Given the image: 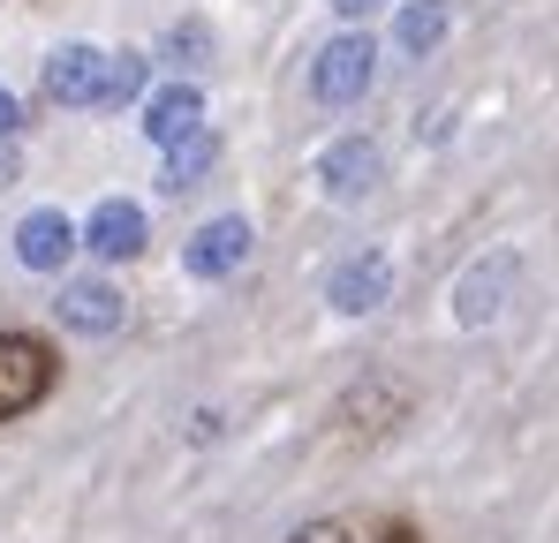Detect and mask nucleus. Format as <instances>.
<instances>
[{"instance_id":"obj_1","label":"nucleus","mask_w":559,"mask_h":543,"mask_svg":"<svg viewBox=\"0 0 559 543\" xmlns=\"http://www.w3.org/2000/svg\"><path fill=\"white\" fill-rule=\"evenodd\" d=\"M53 385H61V355H53V340H38V333H0V423L46 408Z\"/></svg>"},{"instance_id":"obj_2","label":"nucleus","mask_w":559,"mask_h":543,"mask_svg":"<svg viewBox=\"0 0 559 543\" xmlns=\"http://www.w3.org/2000/svg\"><path fill=\"white\" fill-rule=\"evenodd\" d=\"M378 76V46L364 31H341L333 46H318V61H310V90L325 98V106H356Z\"/></svg>"},{"instance_id":"obj_3","label":"nucleus","mask_w":559,"mask_h":543,"mask_svg":"<svg viewBox=\"0 0 559 543\" xmlns=\"http://www.w3.org/2000/svg\"><path fill=\"white\" fill-rule=\"evenodd\" d=\"M250 219L242 212H219V219H204L197 234L182 242V272L189 279H235V272L250 265Z\"/></svg>"},{"instance_id":"obj_4","label":"nucleus","mask_w":559,"mask_h":543,"mask_svg":"<svg viewBox=\"0 0 559 543\" xmlns=\"http://www.w3.org/2000/svg\"><path fill=\"white\" fill-rule=\"evenodd\" d=\"M76 250H84V227H76L69 212H53V204H46V212H31V219L15 227V257H23L31 272H69Z\"/></svg>"},{"instance_id":"obj_5","label":"nucleus","mask_w":559,"mask_h":543,"mask_svg":"<svg viewBox=\"0 0 559 543\" xmlns=\"http://www.w3.org/2000/svg\"><path fill=\"white\" fill-rule=\"evenodd\" d=\"M385 294H393V265H385L378 250L333 265V279H325V302H333L341 317H371V310H385Z\"/></svg>"},{"instance_id":"obj_6","label":"nucleus","mask_w":559,"mask_h":543,"mask_svg":"<svg viewBox=\"0 0 559 543\" xmlns=\"http://www.w3.org/2000/svg\"><path fill=\"white\" fill-rule=\"evenodd\" d=\"M144 204H129V196H106L92 219H84V250L92 257H106V265H129L136 250H144Z\"/></svg>"},{"instance_id":"obj_7","label":"nucleus","mask_w":559,"mask_h":543,"mask_svg":"<svg viewBox=\"0 0 559 543\" xmlns=\"http://www.w3.org/2000/svg\"><path fill=\"white\" fill-rule=\"evenodd\" d=\"M378 174H385V159H378V144H364V136H341V144L318 159V181H325V196H333V204L371 196Z\"/></svg>"},{"instance_id":"obj_8","label":"nucleus","mask_w":559,"mask_h":543,"mask_svg":"<svg viewBox=\"0 0 559 543\" xmlns=\"http://www.w3.org/2000/svg\"><path fill=\"white\" fill-rule=\"evenodd\" d=\"M98 84H106V53L98 46H53L46 53V90L61 106H98Z\"/></svg>"},{"instance_id":"obj_9","label":"nucleus","mask_w":559,"mask_h":543,"mask_svg":"<svg viewBox=\"0 0 559 543\" xmlns=\"http://www.w3.org/2000/svg\"><path fill=\"white\" fill-rule=\"evenodd\" d=\"M401 415H408V393H401L393 377H364V385H356V393L333 408V423H341V431H364V438L393 431Z\"/></svg>"},{"instance_id":"obj_10","label":"nucleus","mask_w":559,"mask_h":543,"mask_svg":"<svg viewBox=\"0 0 559 543\" xmlns=\"http://www.w3.org/2000/svg\"><path fill=\"white\" fill-rule=\"evenodd\" d=\"M61 325L69 333H121V294L106 279H61Z\"/></svg>"},{"instance_id":"obj_11","label":"nucleus","mask_w":559,"mask_h":543,"mask_svg":"<svg viewBox=\"0 0 559 543\" xmlns=\"http://www.w3.org/2000/svg\"><path fill=\"white\" fill-rule=\"evenodd\" d=\"M144 129H152V144H182V136H197L204 129V98H197V84H167L144 98Z\"/></svg>"},{"instance_id":"obj_12","label":"nucleus","mask_w":559,"mask_h":543,"mask_svg":"<svg viewBox=\"0 0 559 543\" xmlns=\"http://www.w3.org/2000/svg\"><path fill=\"white\" fill-rule=\"evenodd\" d=\"M212 159H219V136H212V129L182 136V144L167 152V174H159V189H175V196H182V189H197V181L212 174Z\"/></svg>"},{"instance_id":"obj_13","label":"nucleus","mask_w":559,"mask_h":543,"mask_svg":"<svg viewBox=\"0 0 559 543\" xmlns=\"http://www.w3.org/2000/svg\"><path fill=\"white\" fill-rule=\"evenodd\" d=\"M393 38H401V53H416V61H424V53L447 38V0H401Z\"/></svg>"},{"instance_id":"obj_14","label":"nucleus","mask_w":559,"mask_h":543,"mask_svg":"<svg viewBox=\"0 0 559 543\" xmlns=\"http://www.w3.org/2000/svg\"><path fill=\"white\" fill-rule=\"evenodd\" d=\"M152 84V61L144 53H106V84H98V106H136Z\"/></svg>"},{"instance_id":"obj_15","label":"nucleus","mask_w":559,"mask_h":543,"mask_svg":"<svg viewBox=\"0 0 559 543\" xmlns=\"http://www.w3.org/2000/svg\"><path fill=\"white\" fill-rule=\"evenodd\" d=\"M287 543H356V529H348V521H302Z\"/></svg>"},{"instance_id":"obj_16","label":"nucleus","mask_w":559,"mask_h":543,"mask_svg":"<svg viewBox=\"0 0 559 543\" xmlns=\"http://www.w3.org/2000/svg\"><path fill=\"white\" fill-rule=\"evenodd\" d=\"M378 543H424V529H416V521H401V514H393V521H378Z\"/></svg>"},{"instance_id":"obj_17","label":"nucleus","mask_w":559,"mask_h":543,"mask_svg":"<svg viewBox=\"0 0 559 543\" xmlns=\"http://www.w3.org/2000/svg\"><path fill=\"white\" fill-rule=\"evenodd\" d=\"M15 129H23V106H15V90L0 84V136H15Z\"/></svg>"},{"instance_id":"obj_18","label":"nucleus","mask_w":559,"mask_h":543,"mask_svg":"<svg viewBox=\"0 0 559 543\" xmlns=\"http://www.w3.org/2000/svg\"><path fill=\"white\" fill-rule=\"evenodd\" d=\"M333 8H341V15H348V23H364V15H378V8H385V0H333Z\"/></svg>"}]
</instances>
